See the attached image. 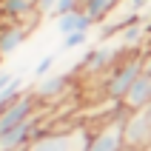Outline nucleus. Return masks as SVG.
Wrapping results in <instances>:
<instances>
[{
    "label": "nucleus",
    "instance_id": "nucleus-3",
    "mask_svg": "<svg viewBox=\"0 0 151 151\" xmlns=\"http://www.w3.org/2000/svg\"><path fill=\"white\" fill-rule=\"evenodd\" d=\"M128 49L123 43H103V46H94L80 57V63L74 66V74H88V77H106L114 68L120 57H126Z\"/></svg>",
    "mask_w": 151,
    "mask_h": 151
},
{
    "label": "nucleus",
    "instance_id": "nucleus-12",
    "mask_svg": "<svg viewBox=\"0 0 151 151\" xmlns=\"http://www.w3.org/2000/svg\"><path fill=\"white\" fill-rule=\"evenodd\" d=\"M54 63H57V51H51V54L40 57V63L34 66V77H37V80H43L46 74H51V68H54Z\"/></svg>",
    "mask_w": 151,
    "mask_h": 151
},
{
    "label": "nucleus",
    "instance_id": "nucleus-14",
    "mask_svg": "<svg viewBox=\"0 0 151 151\" xmlns=\"http://www.w3.org/2000/svg\"><path fill=\"white\" fill-rule=\"evenodd\" d=\"M54 3H57V0H34V6H37L40 14H51V12H54Z\"/></svg>",
    "mask_w": 151,
    "mask_h": 151
},
{
    "label": "nucleus",
    "instance_id": "nucleus-5",
    "mask_svg": "<svg viewBox=\"0 0 151 151\" xmlns=\"http://www.w3.org/2000/svg\"><path fill=\"white\" fill-rule=\"evenodd\" d=\"M123 134H126L128 151H148L151 145V123L145 120L143 111H128L123 120Z\"/></svg>",
    "mask_w": 151,
    "mask_h": 151
},
{
    "label": "nucleus",
    "instance_id": "nucleus-6",
    "mask_svg": "<svg viewBox=\"0 0 151 151\" xmlns=\"http://www.w3.org/2000/svg\"><path fill=\"white\" fill-rule=\"evenodd\" d=\"M0 17L9 23H23V26H34L40 20V12L34 6V0H0Z\"/></svg>",
    "mask_w": 151,
    "mask_h": 151
},
{
    "label": "nucleus",
    "instance_id": "nucleus-4",
    "mask_svg": "<svg viewBox=\"0 0 151 151\" xmlns=\"http://www.w3.org/2000/svg\"><path fill=\"white\" fill-rule=\"evenodd\" d=\"M128 111L123 106H117V111L111 114V120H106L103 126H97L91 131L88 148L86 151H128L126 148V134H123V120Z\"/></svg>",
    "mask_w": 151,
    "mask_h": 151
},
{
    "label": "nucleus",
    "instance_id": "nucleus-8",
    "mask_svg": "<svg viewBox=\"0 0 151 151\" xmlns=\"http://www.w3.org/2000/svg\"><path fill=\"white\" fill-rule=\"evenodd\" d=\"M68 86H71V74H46L43 80H37L32 91L37 94L40 103H54L68 91Z\"/></svg>",
    "mask_w": 151,
    "mask_h": 151
},
{
    "label": "nucleus",
    "instance_id": "nucleus-17",
    "mask_svg": "<svg viewBox=\"0 0 151 151\" xmlns=\"http://www.w3.org/2000/svg\"><path fill=\"white\" fill-rule=\"evenodd\" d=\"M148 151H151V145H148Z\"/></svg>",
    "mask_w": 151,
    "mask_h": 151
},
{
    "label": "nucleus",
    "instance_id": "nucleus-15",
    "mask_svg": "<svg viewBox=\"0 0 151 151\" xmlns=\"http://www.w3.org/2000/svg\"><path fill=\"white\" fill-rule=\"evenodd\" d=\"M14 77H17V74H12V71H6V68H0V91H3V88H6Z\"/></svg>",
    "mask_w": 151,
    "mask_h": 151
},
{
    "label": "nucleus",
    "instance_id": "nucleus-10",
    "mask_svg": "<svg viewBox=\"0 0 151 151\" xmlns=\"http://www.w3.org/2000/svg\"><path fill=\"white\" fill-rule=\"evenodd\" d=\"M91 29H94V20L86 14L83 9H77V12H68V14L57 17V34H60V37L74 34V32H91Z\"/></svg>",
    "mask_w": 151,
    "mask_h": 151
},
{
    "label": "nucleus",
    "instance_id": "nucleus-1",
    "mask_svg": "<svg viewBox=\"0 0 151 151\" xmlns=\"http://www.w3.org/2000/svg\"><path fill=\"white\" fill-rule=\"evenodd\" d=\"M140 74H143V51H128L126 57H120L114 63V68L103 77V97L111 100L114 106H120Z\"/></svg>",
    "mask_w": 151,
    "mask_h": 151
},
{
    "label": "nucleus",
    "instance_id": "nucleus-13",
    "mask_svg": "<svg viewBox=\"0 0 151 151\" xmlns=\"http://www.w3.org/2000/svg\"><path fill=\"white\" fill-rule=\"evenodd\" d=\"M77 9H83V0H57V3H54V12H51V17L57 20V17L68 14V12H77Z\"/></svg>",
    "mask_w": 151,
    "mask_h": 151
},
{
    "label": "nucleus",
    "instance_id": "nucleus-16",
    "mask_svg": "<svg viewBox=\"0 0 151 151\" xmlns=\"http://www.w3.org/2000/svg\"><path fill=\"white\" fill-rule=\"evenodd\" d=\"M140 111H143V114H145V120H148V123H151V103H148V106H145V109H140Z\"/></svg>",
    "mask_w": 151,
    "mask_h": 151
},
{
    "label": "nucleus",
    "instance_id": "nucleus-11",
    "mask_svg": "<svg viewBox=\"0 0 151 151\" xmlns=\"http://www.w3.org/2000/svg\"><path fill=\"white\" fill-rule=\"evenodd\" d=\"M88 43V32H74V34H66L63 43H60V49L63 51H71V49H80Z\"/></svg>",
    "mask_w": 151,
    "mask_h": 151
},
{
    "label": "nucleus",
    "instance_id": "nucleus-2",
    "mask_svg": "<svg viewBox=\"0 0 151 151\" xmlns=\"http://www.w3.org/2000/svg\"><path fill=\"white\" fill-rule=\"evenodd\" d=\"M94 128L71 126V128H46L40 137H34L23 151H86Z\"/></svg>",
    "mask_w": 151,
    "mask_h": 151
},
{
    "label": "nucleus",
    "instance_id": "nucleus-7",
    "mask_svg": "<svg viewBox=\"0 0 151 151\" xmlns=\"http://www.w3.org/2000/svg\"><path fill=\"white\" fill-rule=\"evenodd\" d=\"M29 32H32V26L0 20V60H3V57H9V54H14V51L26 43Z\"/></svg>",
    "mask_w": 151,
    "mask_h": 151
},
{
    "label": "nucleus",
    "instance_id": "nucleus-9",
    "mask_svg": "<svg viewBox=\"0 0 151 151\" xmlns=\"http://www.w3.org/2000/svg\"><path fill=\"white\" fill-rule=\"evenodd\" d=\"M148 103H151V71H143L120 106H123L126 111H140V109H145Z\"/></svg>",
    "mask_w": 151,
    "mask_h": 151
}]
</instances>
